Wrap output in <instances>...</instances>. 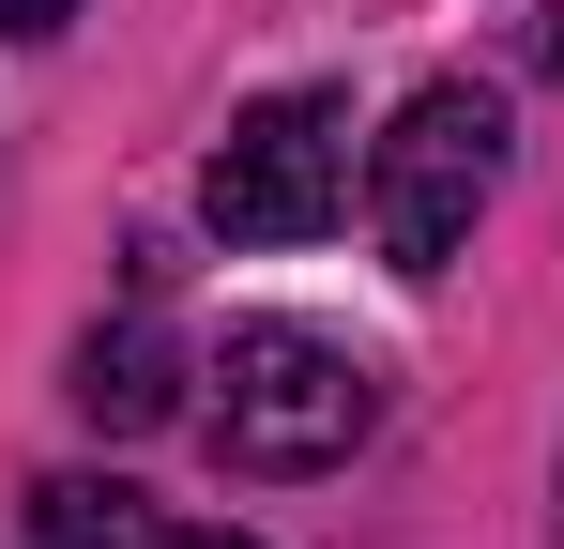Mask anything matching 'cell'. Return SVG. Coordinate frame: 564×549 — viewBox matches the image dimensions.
I'll return each mask as SVG.
<instances>
[{"mask_svg": "<svg viewBox=\"0 0 564 549\" xmlns=\"http://www.w3.org/2000/svg\"><path fill=\"white\" fill-rule=\"evenodd\" d=\"M367 412H381V381L305 321H245L214 352V458L229 473H336L367 443Z\"/></svg>", "mask_w": 564, "mask_h": 549, "instance_id": "cell-1", "label": "cell"}, {"mask_svg": "<svg viewBox=\"0 0 564 549\" xmlns=\"http://www.w3.org/2000/svg\"><path fill=\"white\" fill-rule=\"evenodd\" d=\"M488 183H503V92L427 77L412 107H397V138L367 153L381 260H397V274H443V260L473 245V214H488Z\"/></svg>", "mask_w": 564, "mask_h": 549, "instance_id": "cell-2", "label": "cell"}, {"mask_svg": "<svg viewBox=\"0 0 564 549\" xmlns=\"http://www.w3.org/2000/svg\"><path fill=\"white\" fill-rule=\"evenodd\" d=\"M198 214L229 245H321L351 214V92H260L214 169H198Z\"/></svg>", "mask_w": 564, "mask_h": 549, "instance_id": "cell-3", "label": "cell"}, {"mask_svg": "<svg viewBox=\"0 0 564 549\" xmlns=\"http://www.w3.org/2000/svg\"><path fill=\"white\" fill-rule=\"evenodd\" d=\"M62 397L93 412L107 443H138V428H169V412H184V381H169V336H153V321H93L77 366H62Z\"/></svg>", "mask_w": 564, "mask_h": 549, "instance_id": "cell-4", "label": "cell"}, {"mask_svg": "<svg viewBox=\"0 0 564 549\" xmlns=\"http://www.w3.org/2000/svg\"><path fill=\"white\" fill-rule=\"evenodd\" d=\"M31 549H169V535L122 473H62V488H31Z\"/></svg>", "mask_w": 564, "mask_h": 549, "instance_id": "cell-5", "label": "cell"}, {"mask_svg": "<svg viewBox=\"0 0 564 549\" xmlns=\"http://www.w3.org/2000/svg\"><path fill=\"white\" fill-rule=\"evenodd\" d=\"M62 15H77V0H0V31H15V46H46Z\"/></svg>", "mask_w": 564, "mask_h": 549, "instance_id": "cell-6", "label": "cell"}, {"mask_svg": "<svg viewBox=\"0 0 564 549\" xmlns=\"http://www.w3.org/2000/svg\"><path fill=\"white\" fill-rule=\"evenodd\" d=\"M169 549H260V535H169Z\"/></svg>", "mask_w": 564, "mask_h": 549, "instance_id": "cell-7", "label": "cell"}]
</instances>
